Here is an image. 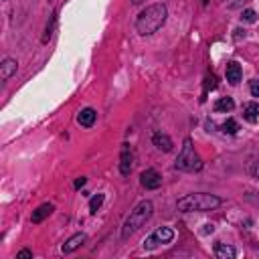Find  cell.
Wrapping results in <instances>:
<instances>
[{
	"label": "cell",
	"instance_id": "obj_1",
	"mask_svg": "<svg viewBox=\"0 0 259 259\" xmlns=\"http://www.w3.org/2000/svg\"><path fill=\"white\" fill-rule=\"evenodd\" d=\"M168 18V8L166 4L162 2H156V4H150L146 10H142L136 18V30L142 34V36H148V34H154L158 28L164 26Z\"/></svg>",
	"mask_w": 259,
	"mask_h": 259
},
{
	"label": "cell",
	"instance_id": "obj_2",
	"mask_svg": "<svg viewBox=\"0 0 259 259\" xmlns=\"http://www.w3.org/2000/svg\"><path fill=\"white\" fill-rule=\"evenodd\" d=\"M223 204V198L208 192H192L176 200V208L182 212H206Z\"/></svg>",
	"mask_w": 259,
	"mask_h": 259
},
{
	"label": "cell",
	"instance_id": "obj_3",
	"mask_svg": "<svg viewBox=\"0 0 259 259\" xmlns=\"http://www.w3.org/2000/svg\"><path fill=\"white\" fill-rule=\"evenodd\" d=\"M154 212V204L152 200H140L127 214V219L123 221V227H121V239H127L130 235H134L140 227H144L150 217Z\"/></svg>",
	"mask_w": 259,
	"mask_h": 259
},
{
	"label": "cell",
	"instance_id": "obj_4",
	"mask_svg": "<svg viewBox=\"0 0 259 259\" xmlns=\"http://www.w3.org/2000/svg\"><path fill=\"white\" fill-rule=\"evenodd\" d=\"M174 168L176 170H184V172H196V170L202 168V160L196 154L190 138H186L182 142V148H180V154H178V158L174 162Z\"/></svg>",
	"mask_w": 259,
	"mask_h": 259
},
{
	"label": "cell",
	"instance_id": "obj_5",
	"mask_svg": "<svg viewBox=\"0 0 259 259\" xmlns=\"http://www.w3.org/2000/svg\"><path fill=\"white\" fill-rule=\"evenodd\" d=\"M172 241H174V231H172L170 227H158L152 235H148V237L144 239L142 247H144L146 251H154L156 247L168 245V243H172Z\"/></svg>",
	"mask_w": 259,
	"mask_h": 259
},
{
	"label": "cell",
	"instance_id": "obj_6",
	"mask_svg": "<svg viewBox=\"0 0 259 259\" xmlns=\"http://www.w3.org/2000/svg\"><path fill=\"white\" fill-rule=\"evenodd\" d=\"M140 182H142V186H144L146 190H156V188L162 186V176L158 174V170L148 168V170H144V172L140 174Z\"/></svg>",
	"mask_w": 259,
	"mask_h": 259
},
{
	"label": "cell",
	"instance_id": "obj_7",
	"mask_svg": "<svg viewBox=\"0 0 259 259\" xmlns=\"http://www.w3.org/2000/svg\"><path fill=\"white\" fill-rule=\"evenodd\" d=\"M132 168H134V154H132V148L127 144H123L121 154H119V172H121V176H130Z\"/></svg>",
	"mask_w": 259,
	"mask_h": 259
},
{
	"label": "cell",
	"instance_id": "obj_8",
	"mask_svg": "<svg viewBox=\"0 0 259 259\" xmlns=\"http://www.w3.org/2000/svg\"><path fill=\"white\" fill-rule=\"evenodd\" d=\"M83 243H87V235H85V233H75L73 237H69V239L63 243L61 251H63V253H73V251L79 249Z\"/></svg>",
	"mask_w": 259,
	"mask_h": 259
},
{
	"label": "cell",
	"instance_id": "obj_9",
	"mask_svg": "<svg viewBox=\"0 0 259 259\" xmlns=\"http://www.w3.org/2000/svg\"><path fill=\"white\" fill-rule=\"evenodd\" d=\"M55 210V206L51 204V202H42V204H38L34 210H32V214H30V221L34 223V225H38V223H42L51 212Z\"/></svg>",
	"mask_w": 259,
	"mask_h": 259
},
{
	"label": "cell",
	"instance_id": "obj_10",
	"mask_svg": "<svg viewBox=\"0 0 259 259\" xmlns=\"http://www.w3.org/2000/svg\"><path fill=\"white\" fill-rule=\"evenodd\" d=\"M227 81L231 83V85H239V81H241V75H243V71H241V65L237 63V61H229L227 63Z\"/></svg>",
	"mask_w": 259,
	"mask_h": 259
},
{
	"label": "cell",
	"instance_id": "obj_11",
	"mask_svg": "<svg viewBox=\"0 0 259 259\" xmlns=\"http://www.w3.org/2000/svg\"><path fill=\"white\" fill-rule=\"evenodd\" d=\"M95 119H97V111H95L93 107H85V109H81L79 115H77V121H79V125H83V127H91V125L95 123Z\"/></svg>",
	"mask_w": 259,
	"mask_h": 259
},
{
	"label": "cell",
	"instance_id": "obj_12",
	"mask_svg": "<svg viewBox=\"0 0 259 259\" xmlns=\"http://www.w3.org/2000/svg\"><path fill=\"white\" fill-rule=\"evenodd\" d=\"M243 117L249 123H257L259 121V103L257 101H247L243 105Z\"/></svg>",
	"mask_w": 259,
	"mask_h": 259
},
{
	"label": "cell",
	"instance_id": "obj_13",
	"mask_svg": "<svg viewBox=\"0 0 259 259\" xmlns=\"http://www.w3.org/2000/svg\"><path fill=\"white\" fill-rule=\"evenodd\" d=\"M16 69H18V63H16L14 59H10V57L4 59L2 65H0V79H2V81H8V79L16 73Z\"/></svg>",
	"mask_w": 259,
	"mask_h": 259
},
{
	"label": "cell",
	"instance_id": "obj_14",
	"mask_svg": "<svg viewBox=\"0 0 259 259\" xmlns=\"http://www.w3.org/2000/svg\"><path fill=\"white\" fill-rule=\"evenodd\" d=\"M237 251L235 247L227 245V243H214V257L217 259H235Z\"/></svg>",
	"mask_w": 259,
	"mask_h": 259
},
{
	"label": "cell",
	"instance_id": "obj_15",
	"mask_svg": "<svg viewBox=\"0 0 259 259\" xmlns=\"http://www.w3.org/2000/svg\"><path fill=\"white\" fill-rule=\"evenodd\" d=\"M152 142H154V146L158 148V150H162V152H170L172 150V140H170V136H166V134H162V132H158V134H154L152 136Z\"/></svg>",
	"mask_w": 259,
	"mask_h": 259
},
{
	"label": "cell",
	"instance_id": "obj_16",
	"mask_svg": "<svg viewBox=\"0 0 259 259\" xmlns=\"http://www.w3.org/2000/svg\"><path fill=\"white\" fill-rule=\"evenodd\" d=\"M233 109H235V101L231 97H221L214 103V111L217 113H227V111H233Z\"/></svg>",
	"mask_w": 259,
	"mask_h": 259
},
{
	"label": "cell",
	"instance_id": "obj_17",
	"mask_svg": "<svg viewBox=\"0 0 259 259\" xmlns=\"http://www.w3.org/2000/svg\"><path fill=\"white\" fill-rule=\"evenodd\" d=\"M103 200H105V194H101V192H97V194H93L91 196V200H89V210L95 214L99 208H101V204H103Z\"/></svg>",
	"mask_w": 259,
	"mask_h": 259
},
{
	"label": "cell",
	"instance_id": "obj_18",
	"mask_svg": "<svg viewBox=\"0 0 259 259\" xmlns=\"http://www.w3.org/2000/svg\"><path fill=\"white\" fill-rule=\"evenodd\" d=\"M221 130H223L225 134H231V136H233V134H237V132H239V123H237L233 117H229V119L221 125Z\"/></svg>",
	"mask_w": 259,
	"mask_h": 259
},
{
	"label": "cell",
	"instance_id": "obj_19",
	"mask_svg": "<svg viewBox=\"0 0 259 259\" xmlns=\"http://www.w3.org/2000/svg\"><path fill=\"white\" fill-rule=\"evenodd\" d=\"M55 22H57V12L51 16V22L47 24V28H45V36H42V42H49V38H51V34H53V28H55Z\"/></svg>",
	"mask_w": 259,
	"mask_h": 259
},
{
	"label": "cell",
	"instance_id": "obj_20",
	"mask_svg": "<svg viewBox=\"0 0 259 259\" xmlns=\"http://www.w3.org/2000/svg\"><path fill=\"white\" fill-rule=\"evenodd\" d=\"M245 22H255L257 20V12L255 10H251V8H247V10H243V16H241Z\"/></svg>",
	"mask_w": 259,
	"mask_h": 259
},
{
	"label": "cell",
	"instance_id": "obj_21",
	"mask_svg": "<svg viewBox=\"0 0 259 259\" xmlns=\"http://www.w3.org/2000/svg\"><path fill=\"white\" fill-rule=\"evenodd\" d=\"M249 91L253 97H259V79H251L249 81Z\"/></svg>",
	"mask_w": 259,
	"mask_h": 259
},
{
	"label": "cell",
	"instance_id": "obj_22",
	"mask_svg": "<svg viewBox=\"0 0 259 259\" xmlns=\"http://www.w3.org/2000/svg\"><path fill=\"white\" fill-rule=\"evenodd\" d=\"M16 259H32V251L30 249H22L16 253Z\"/></svg>",
	"mask_w": 259,
	"mask_h": 259
},
{
	"label": "cell",
	"instance_id": "obj_23",
	"mask_svg": "<svg viewBox=\"0 0 259 259\" xmlns=\"http://www.w3.org/2000/svg\"><path fill=\"white\" fill-rule=\"evenodd\" d=\"M249 174L255 176V178H259V160H255V162L249 166Z\"/></svg>",
	"mask_w": 259,
	"mask_h": 259
},
{
	"label": "cell",
	"instance_id": "obj_24",
	"mask_svg": "<svg viewBox=\"0 0 259 259\" xmlns=\"http://www.w3.org/2000/svg\"><path fill=\"white\" fill-rule=\"evenodd\" d=\"M85 182H87V180H85L83 176H81V178H77V180H75V188H81V186H83Z\"/></svg>",
	"mask_w": 259,
	"mask_h": 259
},
{
	"label": "cell",
	"instance_id": "obj_25",
	"mask_svg": "<svg viewBox=\"0 0 259 259\" xmlns=\"http://www.w3.org/2000/svg\"><path fill=\"white\" fill-rule=\"evenodd\" d=\"M142 2H144V0H132V4H134V6H138V4H142Z\"/></svg>",
	"mask_w": 259,
	"mask_h": 259
}]
</instances>
